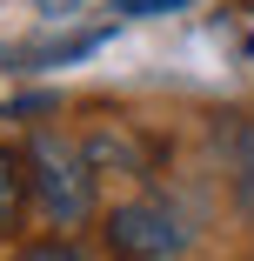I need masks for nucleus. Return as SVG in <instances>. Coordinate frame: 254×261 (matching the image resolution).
Returning a JSON list of instances; mask_svg holds the SVG:
<instances>
[{
    "label": "nucleus",
    "mask_w": 254,
    "mask_h": 261,
    "mask_svg": "<svg viewBox=\"0 0 254 261\" xmlns=\"http://www.w3.org/2000/svg\"><path fill=\"white\" fill-rule=\"evenodd\" d=\"M27 188L54 228H80L94 215V147H74L54 127L27 134Z\"/></svg>",
    "instance_id": "obj_1"
},
{
    "label": "nucleus",
    "mask_w": 254,
    "mask_h": 261,
    "mask_svg": "<svg viewBox=\"0 0 254 261\" xmlns=\"http://www.w3.org/2000/svg\"><path fill=\"white\" fill-rule=\"evenodd\" d=\"M187 241H194L187 215L174 201H161V194H134V201H121L107 215V248L121 261H174Z\"/></svg>",
    "instance_id": "obj_2"
},
{
    "label": "nucleus",
    "mask_w": 254,
    "mask_h": 261,
    "mask_svg": "<svg viewBox=\"0 0 254 261\" xmlns=\"http://www.w3.org/2000/svg\"><path fill=\"white\" fill-rule=\"evenodd\" d=\"M228 168H234V194L254 221V121H234L228 127Z\"/></svg>",
    "instance_id": "obj_3"
},
{
    "label": "nucleus",
    "mask_w": 254,
    "mask_h": 261,
    "mask_svg": "<svg viewBox=\"0 0 254 261\" xmlns=\"http://www.w3.org/2000/svg\"><path fill=\"white\" fill-rule=\"evenodd\" d=\"M14 221H20V161L0 147V234H7Z\"/></svg>",
    "instance_id": "obj_4"
},
{
    "label": "nucleus",
    "mask_w": 254,
    "mask_h": 261,
    "mask_svg": "<svg viewBox=\"0 0 254 261\" xmlns=\"http://www.w3.org/2000/svg\"><path fill=\"white\" fill-rule=\"evenodd\" d=\"M14 261H94V254L74 248V241H34V248H20Z\"/></svg>",
    "instance_id": "obj_5"
},
{
    "label": "nucleus",
    "mask_w": 254,
    "mask_h": 261,
    "mask_svg": "<svg viewBox=\"0 0 254 261\" xmlns=\"http://www.w3.org/2000/svg\"><path fill=\"white\" fill-rule=\"evenodd\" d=\"M167 7H187V0H121V14H167Z\"/></svg>",
    "instance_id": "obj_6"
},
{
    "label": "nucleus",
    "mask_w": 254,
    "mask_h": 261,
    "mask_svg": "<svg viewBox=\"0 0 254 261\" xmlns=\"http://www.w3.org/2000/svg\"><path fill=\"white\" fill-rule=\"evenodd\" d=\"M40 14H54V20H67V14H80V0H34Z\"/></svg>",
    "instance_id": "obj_7"
}]
</instances>
